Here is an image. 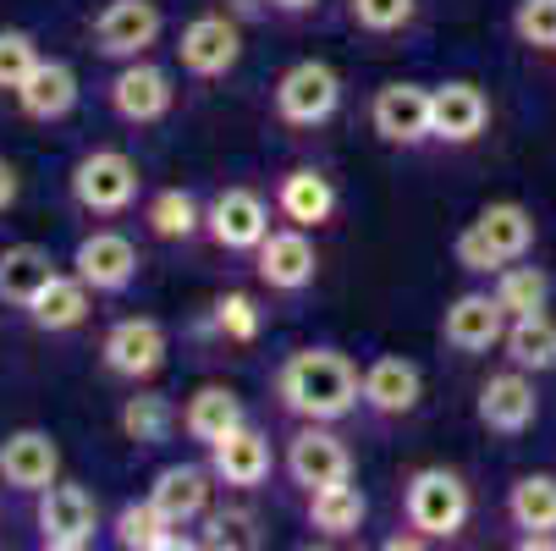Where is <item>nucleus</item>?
Here are the masks:
<instances>
[{
  "mask_svg": "<svg viewBox=\"0 0 556 551\" xmlns=\"http://www.w3.org/2000/svg\"><path fill=\"white\" fill-rule=\"evenodd\" d=\"M358 364L337 348H298L281 359L276 370V398L292 419H314V425H331L348 419L364 403V386H358Z\"/></svg>",
  "mask_w": 556,
  "mask_h": 551,
  "instance_id": "obj_1",
  "label": "nucleus"
},
{
  "mask_svg": "<svg viewBox=\"0 0 556 551\" xmlns=\"http://www.w3.org/2000/svg\"><path fill=\"white\" fill-rule=\"evenodd\" d=\"M529 249H534V215L523 204H513V199H496L457 231L452 260L463 271H473V276H496L502 265L523 260Z\"/></svg>",
  "mask_w": 556,
  "mask_h": 551,
  "instance_id": "obj_2",
  "label": "nucleus"
},
{
  "mask_svg": "<svg viewBox=\"0 0 556 551\" xmlns=\"http://www.w3.org/2000/svg\"><path fill=\"white\" fill-rule=\"evenodd\" d=\"M403 513H408V529H419L425 540H452V535H463V524L473 513V497H468L457 468L430 463V468H419V475H408Z\"/></svg>",
  "mask_w": 556,
  "mask_h": 551,
  "instance_id": "obj_3",
  "label": "nucleus"
},
{
  "mask_svg": "<svg viewBox=\"0 0 556 551\" xmlns=\"http://www.w3.org/2000/svg\"><path fill=\"white\" fill-rule=\"evenodd\" d=\"M72 204L84 210V215H127L138 204V161L122 149H89L84 161L72 166Z\"/></svg>",
  "mask_w": 556,
  "mask_h": 551,
  "instance_id": "obj_4",
  "label": "nucleus"
},
{
  "mask_svg": "<svg viewBox=\"0 0 556 551\" xmlns=\"http://www.w3.org/2000/svg\"><path fill=\"white\" fill-rule=\"evenodd\" d=\"M161 34H166V17L154 0H105L89 23V45L105 61H138L161 45Z\"/></svg>",
  "mask_w": 556,
  "mask_h": 551,
  "instance_id": "obj_5",
  "label": "nucleus"
},
{
  "mask_svg": "<svg viewBox=\"0 0 556 551\" xmlns=\"http://www.w3.org/2000/svg\"><path fill=\"white\" fill-rule=\"evenodd\" d=\"M342 111V77L326 61H298L276 84V116L287 127H326Z\"/></svg>",
  "mask_w": 556,
  "mask_h": 551,
  "instance_id": "obj_6",
  "label": "nucleus"
},
{
  "mask_svg": "<svg viewBox=\"0 0 556 551\" xmlns=\"http://www.w3.org/2000/svg\"><path fill=\"white\" fill-rule=\"evenodd\" d=\"M34 524H39V546L50 551H84L100 529V508L84 486L72 480H55L50 491H39V508H34Z\"/></svg>",
  "mask_w": 556,
  "mask_h": 551,
  "instance_id": "obj_7",
  "label": "nucleus"
},
{
  "mask_svg": "<svg viewBox=\"0 0 556 551\" xmlns=\"http://www.w3.org/2000/svg\"><path fill=\"white\" fill-rule=\"evenodd\" d=\"M105 100H111V111H116L127 127H154V122L172 116L177 89H172V72L149 66V61L138 55V61H122V72L105 84Z\"/></svg>",
  "mask_w": 556,
  "mask_h": 551,
  "instance_id": "obj_8",
  "label": "nucleus"
},
{
  "mask_svg": "<svg viewBox=\"0 0 556 551\" xmlns=\"http://www.w3.org/2000/svg\"><path fill=\"white\" fill-rule=\"evenodd\" d=\"M287 475L303 491L342 486V480H353V452H348V441L337 430L303 419V430H292V441H287Z\"/></svg>",
  "mask_w": 556,
  "mask_h": 551,
  "instance_id": "obj_9",
  "label": "nucleus"
},
{
  "mask_svg": "<svg viewBox=\"0 0 556 551\" xmlns=\"http://www.w3.org/2000/svg\"><path fill=\"white\" fill-rule=\"evenodd\" d=\"M100 364L116 375V380H149L161 375L166 364V326L149 321V314H127V321H116L100 342Z\"/></svg>",
  "mask_w": 556,
  "mask_h": 551,
  "instance_id": "obj_10",
  "label": "nucleus"
},
{
  "mask_svg": "<svg viewBox=\"0 0 556 551\" xmlns=\"http://www.w3.org/2000/svg\"><path fill=\"white\" fill-rule=\"evenodd\" d=\"M204 231L226 254H254L270 231V204L254 188H220L204 210Z\"/></svg>",
  "mask_w": 556,
  "mask_h": 551,
  "instance_id": "obj_11",
  "label": "nucleus"
},
{
  "mask_svg": "<svg viewBox=\"0 0 556 551\" xmlns=\"http://www.w3.org/2000/svg\"><path fill=\"white\" fill-rule=\"evenodd\" d=\"M61 480V447L50 430H12L0 441V486L17 497H39Z\"/></svg>",
  "mask_w": 556,
  "mask_h": 551,
  "instance_id": "obj_12",
  "label": "nucleus"
},
{
  "mask_svg": "<svg viewBox=\"0 0 556 551\" xmlns=\"http://www.w3.org/2000/svg\"><path fill=\"white\" fill-rule=\"evenodd\" d=\"M473 414L491 436H523L534 419H540V391H534V375L529 370H502L480 386V398H473Z\"/></svg>",
  "mask_w": 556,
  "mask_h": 551,
  "instance_id": "obj_13",
  "label": "nucleus"
},
{
  "mask_svg": "<svg viewBox=\"0 0 556 551\" xmlns=\"http://www.w3.org/2000/svg\"><path fill=\"white\" fill-rule=\"evenodd\" d=\"M507 337V309L496 303V292H457L441 314V342L452 353H491Z\"/></svg>",
  "mask_w": 556,
  "mask_h": 551,
  "instance_id": "obj_14",
  "label": "nucleus"
},
{
  "mask_svg": "<svg viewBox=\"0 0 556 551\" xmlns=\"http://www.w3.org/2000/svg\"><path fill=\"white\" fill-rule=\"evenodd\" d=\"M254 271L270 292H303L320 276V254H314V238L308 226H281V231H265V243L254 249Z\"/></svg>",
  "mask_w": 556,
  "mask_h": 551,
  "instance_id": "obj_15",
  "label": "nucleus"
},
{
  "mask_svg": "<svg viewBox=\"0 0 556 551\" xmlns=\"http://www.w3.org/2000/svg\"><path fill=\"white\" fill-rule=\"evenodd\" d=\"M177 61L193 77H226L237 61H243V28H237V17H220V12L193 17L177 34Z\"/></svg>",
  "mask_w": 556,
  "mask_h": 551,
  "instance_id": "obj_16",
  "label": "nucleus"
},
{
  "mask_svg": "<svg viewBox=\"0 0 556 551\" xmlns=\"http://www.w3.org/2000/svg\"><path fill=\"white\" fill-rule=\"evenodd\" d=\"M369 127L396 143V149H419L430 133V89L419 84H380L375 100H369Z\"/></svg>",
  "mask_w": 556,
  "mask_h": 551,
  "instance_id": "obj_17",
  "label": "nucleus"
},
{
  "mask_svg": "<svg viewBox=\"0 0 556 551\" xmlns=\"http://www.w3.org/2000/svg\"><path fill=\"white\" fill-rule=\"evenodd\" d=\"M270 441L243 419V425H231L220 441H210V475L231 491H260L270 480Z\"/></svg>",
  "mask_w": 556,
  "mask_h": 551,
  "instance_id": "obj_18",
  "label": "nucleus"
},
{
  "mask_svg": "<svg viewBox=\"0 0 556 551\" xmlns=\"http://www.w3.org/2000/svg\"><path fill=\"white\" fill-rule=\"evenodd\" d=\"M72 271L84 276L94 292H127L132 281H138V243L127 238V231H89L84 243H77V254H72Z\"/></svg>",
  "mask_w": 556,
  "mask_h": 551,
  "instance_id": "obj_19",
  "label": "nucleus"
},
{
  "mask_svg": "<svg viewBox=\"0 0 556 551\" xmlns=\"http://www.w3.org/2000/svg\"><path fill=\"white\" fill-rule=\"evenodd\" d=\"M491 127V100L480 84H468V77H452V84L430 89V133L441 143H473Z\"/></svg>",
  "mask_w": 556,
  "mask_h": 551,
  "instance_id": "obj_20",
  "label": "nucleus"
},
{
  "mask_svg": "<svg viewBox=\"0 0 556 551\" xmlns=\"http://www.w3.org/2000/svg\"><path fill=\"white\" fill-rule=\"evenodd\" d=\"M358 386H364V409H375L380 419H403V414H414L419 398H425L419 364H414V359H396V353L375 359Z\"/></svg>",
  "mask_w": 556,
  "mask_h": 551,
  "instance_id": "obj_21",
  "label": "nucleus"
},
{
  "mask_svg": "<svg viewBox=\"0 0 556 551\" xmlns=\"http://www.w3.org/2000/svg\"><path fill=\"white\" fill-rule=\"evenodd\" d=\"M210 491H215L210 463L204 468L199 463H166L161 475H154V486H149V502L161 508L177 529H188V524H199L210 513Z\"/></svg>",
  "mask_w": 556,
  "mask_h": 551,
  "instance_id": "obj_22",
  "label": "nucleus"
},
{
  "mask_svg": "<svg viewBox=\"0 0 556 551\" xmlns=\"http://www.w3.org/2000/svg\"><path fill=\"white\" fill-rule=\"evenodd\" d=\"M89 309H94V287L77 276V271H55V276L39 287V298L28 303V321H34L39 331L61 337V331H77V326H84Z\"/></svg>",
  "mask_w": 556,
  "mask_h": 551,
  "instance_id": "obj_23",
  "label": "nucleus"
},
{
  "mask_svg": "<svg viewBox=\"0 0 556 551\" xmlns=\"http://www.w3.org/2000/svg\"><path fill=\"white\" fill-rule=\"evenodd\" d=\"M12 100L28 122H61V116L77 111V72L66 61H39Z\"/></svg>",
  "mask_w": 556,
  "mask_h": 551,
  "instance_id": "obj_24",
  "label": "nucleus"
},
{
  "mask_svg": "<svg viewBox=\"0 0 556 551\" xmlns=\"http://www.w3.org/2000/svg\"><path fill=\"white\" fill-rule=\"evenodd\" d=\"M276 210L292 221V226H326L337 215V188L326 172L314 166H292L281 183H276Z\"/></svg>",
  "mask_w": 556,
  "mask_h": 551,
  "instance_id": "obj_25",
  "label": "nucleus"
},
{
  "mask_svg": "<svg viewBox=\"0 0 556 551\" xmlns=\"http://www.w3.org/2000/svg\"><path fill=\"white\" fill-rule=\"evenodd\" d=\"M111 540L122 551H182V546H199V535H182L154 502H127L111 524Z\"/></svg>",
  "mask_w": 556,
  "mask_h": 551,
  "instance_id": "obj_26",
  "label": "nucleus"
},
{
  "mask_svg": "<svg viewBox=\"0 0 556 551\" xmlns=\"http://www.w3.org/2000/svg\"><path fill=\"white\" fill-rule=\"evenodd\" d=\"M364 518H369V502H364V491H358L353 480L308 491V529H314V535H326V540H348V535H358V529H364Z\"/></svg>",
  "mask_w": 556,
  "mask_h": 551,
  "instance_id": "obj_27",
  "label": "nucleus"
},
{
  "mask_svg": "<svg viewBox=\"0 0 556 551\" xmlns=\"http://www.w3.org/2000/svg\"><path fill=\"white\" fill-rule=\"evenodd\" d=\"M50 276H55L50 249H39V243H12V249H0V303L28 309Z\"/></svg>",
  "mask_w": 556,
  "mask_h": 551,
  "instance_id": "obj_28",
  "label": "nucleus"
},
{
  "mask_svg": "<svg viewBox=\"0 0 556 551\" xmlns=\"http://www.w3.org/2000/svg\"><path fill=\"white\" fill-rule=\"evenodd\" d=\"M231 425H243V398H237L231 386H220V380H210V386H199L193 398H188V409H182V430L193 436V441H220Z\"/></svg>",
  "mask_w": 556,
  "mask_h": 551,
  "instance_id": "obj_29",
  "label": "nucleus"
},
{
  "mask_svg": "<svg viewBox=\"0 0 556 551\" xmlns=\"http://www.w3.org/2000/svg\"><path fill=\"white\" fill-rule=\"evenodd\" d=\"M507 364L529 370V375H551L556 370V321L540 309V314H518V321H507Z\"/></svg>",
  "mask_w": 556,
  "mask_h": 551,
  "instance_id": "obj_30",
  "label": "nucleus"
},
{
  "mask_svg": "<svg viewBox=\"0 0 556 551\" xmlns=\"http://www.w3.org/2000/svg\"><path fill=\"white\" fill-rule=\"evenodd\" d=\"M507 518L523 535H556V475H518L507 491Z\"/></svg>",
  "mask_w": 556,
  "mask_h": 551,
  "instance_id": "obj_31",
  "label": "nucleus"
},
{
  "mask_svg": "<svg viewBox=\"0 0 556 551\" xmlns=\"http://www.w3.org/2000/svg\"><path fill=\"white\" fill-rule=\"evenodd\" d=\"M143 221H149L154 238H166V243H188V238H199V231H204V210H199V199H193L188 188L149 193Z\"/></svg>",
  "mask_w": 556,
  "mask_h": 551,
  "instance_id": "obj_32",
  "label": "nucleus"
},
{
  "mask_svg": "<svg viewBox=\"0 0 556 551\" xmlns=\"http://www.w3.org/2000/svg\"><path fill=\"white\" fill-rule=\"evenodd\" d=\"M496 303L507 309V321H518V314H540L545 309V298H551V276L540 271V265H523V260H513V265H502L496 271Z\"/></svg>",
  "mask_w": 556,
  "mask_h": 551,
  "instance_id": "obj_33",
  "label": "nucleus"
},
{
  "mask_svg": "<svg viewBox=\"0 0 556 551\" xmlns=\"http://www.w3.org/2000/svg\"><path fill=\"white\" fill-rule=\"evenodd\" d=\"M116 419H122V436L132 447H161L172 436V425H177V414H172V403L161 398V391H132Z\"/></svg>",
  "mask_w": 556,
  "mask_h": 551,
  "instance_id": "obj_34",
  "label": "nucleus"
},
{
  "mask_svg": "<svg viewBox=\"0 0 556 551\" xmlns=\"http://www.w3.org/2000/svg\"><path fill=\"white\" fill-rule=\"evenodd\" d=\"M414 12H419V0H348L353 28H364V34H375V39L403 34V28L414 23Z\"/></svg>",
  "mask_w": 556,
  "mask_h": 551,
  "instance_id": "obj_35",
  "label": "nucleus"
},
{
  "mask_svg": "<svg viewBox=\"0 0 556 551\" xmlns=\"http://www.w3.org/2000/svg\"><path fill=\"white\" fill-rule=\"evenodd\" d=\"M199 524H204L199 546H226V551H237V546H243V551L260 546V518L243 513V508H215V513H204Z\"/></svg>",
  "mask_w": 556,
  "mask_h": 551,
  "instance_id": "obj_36",
  "label": "nucleus"
},
{
  "mask_svg": "<svg viewBox=\"0 0 556 551\" xmlns=\"http://www.w3.org/2000/svg\"><path fill=\"white\" fill-rule=\"evenodd\" d=\"M39 45L28 28H0V95H17L23 89V77L39 66Z\"/></svg>",
  "mask_w": 556,
  "mask_h": 551,
  "instance_id": "obj_37",
  "label": "nucleus"
},
{
  "mask_svg": "<svg viewBox=\"0 0 556 551\" xmlns=\"http://www.w3.org/2000/svg\"><path fill=\"white\" fill-rule=\"evenodd\" d=\"M513 34H518L529 50H551V55H556V0H518Z\"/></svg>",
  "mask_w": 556,
  "mask_h": 551,
  "instance_id": "obj_38",
  "label": "nucleus"
},
{
  "mask_svg": "<svg viewBox=\"0 0 556 551\" xmlns=\"http://www.w3.org/2000/svg\"><path fill=\"white\" fill-rule=\"evenodd\" d=\"M215 331L231 337V342H254V337H260V309H254V298L226 292V298L215 303Z\"/></svg>",
  "mask_w": 556,
  "mask_h": 551,
  "instance_id": "obj_39",
  "label": "nucleus"
},
{
  "mask_svg": "<svg viewBox=\"0 0 556 551\" xmlns=\"http://www.w3.org/2000/svg\"><path fill=\"white\" fill-rule=\"evenodd\" d=\"M17 193H23V183H17V166L0 154V215H7L12 204H17Z\"/></svg>",
  "mask_w": 556,
  "mask_h": 551,
  "instance_id": "obj_40",
  "label": "nucleus"
},
{
  "mask_svg": "<svg viewBox=\"0 0 556 551\" xmlns=\"http://www.w3.org/2000/svg\"><path fill=\"white\" fill-rule=\"evenodd\" d=\"M270 12H287V17H303V12H314L320 0H265Z\"/></svg>",
  "mask_w": 556,
  "mask_h": 551,
  "instance_id": "obj_41",
  "label": "nucleus"
}]
</instances>
